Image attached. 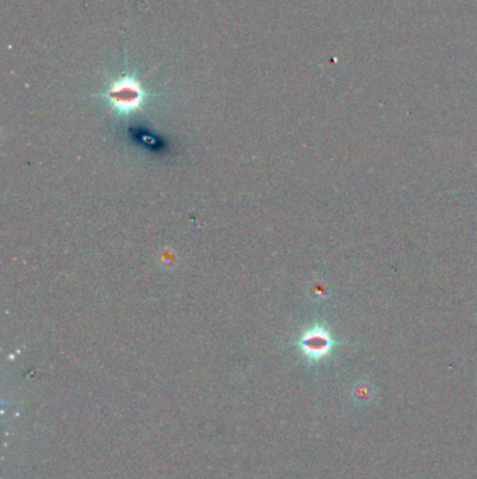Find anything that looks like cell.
Masks as SVG:
<instances>
[{
	"mask_svg": "<svg viewBox=\"0 0 477 479\" xmlns=\"http://www.w3.org/2000/svg\"><path fill=\"white\" fill-rule=\"evenodd\" d=\"M150 96L136 76L122 75L114 79L104 93L93 97L105 99L118 117H129L142 111L144 102Z\"/></svg>",
	"mask_w": 477,
	"mask_h": 479,
	"instance_id": "obj_1",
	"label": "cell"
},
{
	"mask_svg": "<svg viewBox=\"0 0 477 479\" xmlns=\"http://www.w3.org/2000/svg\"><path fill=\"white\" fill-rule=\"evenodd\" d=\"M297 346L308 362L318 363L332 355L337 340L325 325L315 324L300 335Z\"/></svg>",
	"mask_w": 477,
	"mask_h": 479,
	"instance_id": "obj_2",
	"label": "cell"
},
{
	"mask_svg": "<svg viewBox=\"0 0 477 479\" xmlns=\"http://www.w3.org/2000/svg\"><path fill=\"white\" fill-rule=\"evenodd\" d=\"M371 397H373V392H371V388L368 385H358L354 389V398L360 404H364V402L370 401Z\"/></svg>",
	"mask_w": 477,
	"mask_h": 479,
	"instance_id": "obj_3",
	"label": "cell"
}]
</instances>
